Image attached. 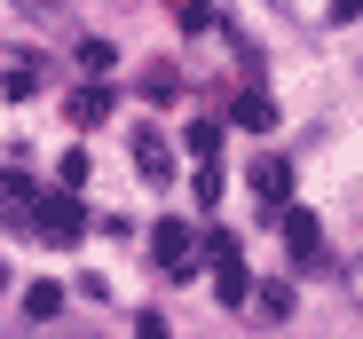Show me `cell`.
Wrapping results in <instances>:
<instances>
[{"mask_svg":"<svg viewBox=\"0 0 363 339\" xmlns=\"http://www.w3.org/2000/svg\"><path fill=\"white\" fill-rule=\"evenodd\" d=\"M174 16H182V32H206L213 24V0H174Z\"/></svg>","mask_w":363,"mask_h":339,"instance_id":"cell-15","label":"cell"},{"mask_svg":"<svg viewBox=\"0 0 363 339\" xmlns=\"http://www.w3.org/2000/svg\"><path fill=\"white\" fill-rule=\"evenodd\" d=\"M32 229H40V237H55V245H72V237L87 229V205H79L72 190H40V213H32Z\"/></svg>","mask_w":363,"mask_h":339,"instance_id":"cell-2","label":"cell"},{"mask_svg":"<svg viewBox=\"0 0 363 339\" xmlns=\"http://www.w3.org/2000/svg\"><path fill=\"white\" fill-rule=\"evenodd\" d=\"M79 182H87V150L72 142V150H64V190H79Z\"/></svg>","mask_w":363,"mask_h":339,"instance_id":"cell-16","label":"cell"},{"mask_svg":"<svg viewBox=\"0 0 363 339\" xmlns=\"http://www.w3.org/2000/svg\"><path fill=\"white\" fill-rule=\"evenodd\" d=\"M284 253H292L300 268H324V221H316L308 205H284Z\"/></svg>","mask_w":363,"mask_h":339,"instance_id":"cell-4","label":"cell"},{"mask_svg":"<svg viewBox=\"0 0 363 339\" xmlns=\"http://www.w3.org/2000/svg\"><path fill=\"white\" fill-rule=\"evenodd\" d=\"M135 166H143V182H166V174H174V150H166L158 134H135Z\"/></svg>","mask_w":363,"mask_h":339,"instance_id":"cell-8","label":"cell"},{"mask_svg":"<svg viewBox=\"0 0 363 339\" xmlns=\"http://www.w3.org/2000/svg\"><path fill=\"white\" fill-rule=\"evenodd\" d=\"M135 339H174V331H166V316H150V308H143V316H135Z\"/></svg>","mask_w":363,"mask_h":339,"instance_id":"cell-18","label":"cell"},{"mask_svg":"<svg viewBox=\"0 0 363 339\" xmlns=\"http://www.w3.org/2000/svg\"><path fill=\"white\" fill-rule=\"evenodd\" d=\"M245 190L261 197V213H284V205H292V166H284V158H253Z\"/></svg>","mask_w":363,"mask_h":339,"instance_id":"cell-5","label":"cell"},{"mask_svg":"<svg viewBox=\"0 0 363 339\" xmlns=\"http://www.w3.org/2000/svg\"><path fill=\"white\" fill-rule=\"evenodd\" d=\"M103 119H111V87H103V79H87V87L72 95V127H103Z\"/></svg>","mask_w":363,"mask_h":339,"instance_id":"cell-7","label":"cell"},{"mask_svg":"<svg viewBox=\"0 0 363 339\" xmlns=\"http://www.w3.org/2000/svg\"><path fill=\"white\" fill-rule=\"evenodd\" d=\"M206 260H213V292H221V308H245V300H253V276H245V253H237L229 229L206 237Z\"/></svg>","mask_w":363,"mask_h":339,"instance_id":"cell-1","label":"cell"},{"mask_svg":"<svg viewBox=\"0 0 363 339\" xmlns=\"http://www.w3.org/2000/svg\"><path fill=\"white\" fill-rule=\"evenodd\" d=\"M332 16H363V0H332Z\"/></svg>","mask_w":363,"mask_h":339,"instance_id":"cell-19","label":"cell"},{"mask_svg":"<svg viewBox=\"0 0 363 339\" xmlns=\"http://www.w3.org/2000/svg\"><path fill=\"white\" fill-rule=\"evenodd\" d=\"M150 253H158V268L174 276V285H182V276H198V237H190V221H158V229H150Z\"/></svg>","mask_w":363,"mask_h":339,"instance_id":"cell-3","label":"cell"},{"mask_svg":"<svg viewBox=\"0 0 363 339\" xmlns=\"http://www.w3.org/2000/svg\"><path fill=\"white\" fill-rule=\"evenodd\" d=\"M253 308H261V323H284V316H292V285H261Z\"/></svg>","mask_w":363,"mask_h":339,"instance_id":"cell-14","label":"cell"},{"mask_svg":"<svg viewBox=\"0 0 363 339\" xmlns=\"http://www.w3.org/2000/svg\"><path fill=\"white\" fill-rule=\"evenodd\" d=\"M190 190H198V205H213V197H221V174H213L206 158H198V182H190Z\"/></svg>","mask_w":363,"mask_h":339,"instance_id":"cell-17","label":"cell"},{"mask_svg":"<svg viewBox=\"0 0 363 339\" xmlns=\"http://www.w3.org/2000/svg\"><path fill=\"white\" fill-rule=\"evenodd\" d=\"M0 87H9L16 103H24V95H40V55H16V64L0 71Z\"/></svg>","mask_w":363,"mask_h":339,"instance_id":"cell-11","label":"cell"},{"mask_svg":"<svg viewBox=\"0 0 363 339\" xmlns=\"http://www.w3.org/2000/svg\"><path fill=\"white\" fill-rule=\"evenodd\" d=\"M32 213H40V182L9 166V174H0V221H32Z\"/></svg>","mask_w":363,"mask_h":339,"instance_id":"cell-6","label":"cell"},{"mask_svg":"<svg viewBox=\"0 0 363 339\" xmlns=\"http://www.w3.org/2000/svg\"><path fill=\"white\" fill-rule=\"evenodd\" d=\"M64 316V285H24V323H55Z\"/></svg>","mask_w":363,"mask_h":339,"instance_id":"cell-9","label":"cell"},{"mask_svg":"<svg viewBox=\"0 0 363 339\" xmlns=\"http://www.w3.org/2000/svg\"><path fill=\"white\" fill-rule=\"evenodd\" d=\"M182 142H190V158H206V166L221 158V127H213V119H198V127H182Z\"/></svg>","mask_w":363,"mask_h":339,"instance_id":"cell-13","label":"cell"},{"mask_svg":"<svg viewBox=\"0 0 363 339\" xmlns=\"http://www.w3.org/2000/svg\"><path fill=\"white\" fill-rule=\"evenodd\" d=\"M79 71H87V79H111V71H118L111 40H79Z\"/></svg>","mask_w":363,"mask_h":339,"instance_id":"cell-12","label":"cell"},{"mask_svg":"<svg viewBox=\"0 0 363 339\" xmlns=\"http://www.w3.org/2000/svg\"><path fill=\"white\" fill-rule=\"evenodd\" d=\"M229 119H237V127H253V134H269V127H277V110H269V95H261V87H245Z\"/></svg>","mask_w":363,"mask_h":339,"instance_id":"cell-10","label":"cell"}]
</instances>
